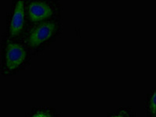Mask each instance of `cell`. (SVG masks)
Here are the masks:
<instances>
[{
    "label": "cell",
    "mask_w": 156,
    "mask_h": 117,
    "mask_svg": "<svg viewBox=\"0 0 156 117\" xmlns=\"http://www.w3.org/2000/svg\"><path fill=\"white\" fill-rule=\"evenodd\" d=\"M55 9L50 2L42 1L25 2V14L28 22L36 24L44 22L53 17Z\"/></svg>",
    "instance_id": "277c9868"
},
{
    "label": "cell",
    "mask_w": 156,
    "mask_h": 117,
    "mask_svg": "<svg viewBox=\"0 0 156 117\" xmlns=\"http://www.w3.org/2000/svg\"><path fill=\"white\" fill-rule=\"evenodd\" d=\"M113 117H124V115H122V114H119V115H116Z\"/></svg>",
    "instance_id": "8992f818"
},
{
    "label": "cell",
    "mask_w": 156,
    "mask_h": 117,
    "mask_svg": "<svg viewBox=\"0 0 156 117\" xmlns=\"http://www.w3.org/2000/svg\"><path fill=\"white\" fill-rule=\"evenodd\" d=\"M25 2L23 0L14 1L8 15L6 24V36L9 38L22 40L26 31Z\"/></svg>",
    "instance_id": "3957f363"
},
{
    "label": "cell",
    "mask_w": 156,
    "mask_h": 117,
    "mask_svg": "<svg viewBox=\"0 0 156 117\" xmlns=\"http://www.w3.org/2000/svg\"><path fill=\"white\" fill-rule=\"evenodd\" d=\"M32 117H52V116L49 115V114L44 113V112H39V113L35 114V115H33Z\"/></svg>",
    "instance_id": "5b68a950"
},
{
    "label": "cell",
    "mask_w": 156,
    "mask_h": 117,
    "mask_svg": "<svg viewBox=\"0 0 156 117\" xmlns=\"http://www.w3.org/2000/svg\"><path fill=\"white\" fill-rule=\"evenodd\" d=\"M28 48L22 40L9 38L6 35L2 41V73L13 75L20 71L28 61Z\"/></svg>",
    "instance_id": "6da1fadb"
},
{
    "label": "cell",
    "mask_w": 156,
    "mask_h": 117,
    "mask_svg": "<svg viewBox=\"0 0 156 117\" xmlns=\"http://www.w3.org/2000/svg\"><path fill=\"white\" fill-rule=\"evenodd\" d=\"M57 30V21L46 20L34 24L31 28L26 30L22 40L28 48L38 49V48L42 47L55 36Z\"/></svg>",
    "instance_id": "7a4b0ae2"
}]
</instances>
